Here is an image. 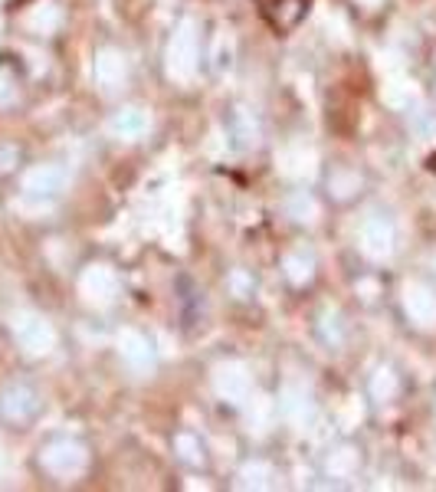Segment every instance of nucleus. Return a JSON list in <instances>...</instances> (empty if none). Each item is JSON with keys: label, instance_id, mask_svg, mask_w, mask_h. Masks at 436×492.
<instances>
[{"label": "nucleus", "instance_id": "f257e3e1", "mask_svg": "<svg viewBox=\"0 0 436 492\" xmlns=\"http://www.w3.org/2000/svg\"><path fill=\"white\" fill-rule=\"evenodd\" d=\"M13 338L17 344L23 348V354H30V358H43V354L53 352V344H56V332H53V325L37 312H17L13 315Z\"/></svg>", "mask_w": 436, "mask_h": 492}, {"label": "nucleus", "instance_id": "f03ea898", "mask_svg": "<svg viewBox=\"0 0 436 492\" xmlns=\"http://www.w3.org/2000/svg\"><path fill=\"white\" fill-rule=\"evenodd\" d=\"M40 462L43 470L50 472V476H56V479H76V476H82L86 466H89V453L82 450L80 443L60 440V443H50V446L40 453Z\"/></svg>", "mask_w": 436, "mask_h": 492}, {"label": "nucleus", "instance_id": "7ed1b4c3", "mask_svg": "<svg viewBox=\"0 0 436 492\" xmlns=\"http://www.w3.org/2000/svg\"><path fill=\"white\" fill-rule=\"evenodd\" d=\"M197 27L190 23V20H184L178 27V33L171 37V47H168V72L174 79H190L194 76V69H197Z\"/></svg>", "mask_w": 436, "mask_h": 492}, {"label": "nucleus", "instance_id": "20e7f679", "mask_svg": "<svg viewBox=\"0 0 436 492\" xmlns=\"http://www.w3.org/2000/svg\"><path fill=\"white\" fill-rule=\"evenodd\" d=\"M357 246H361V253L371 256V259H384V256H390V250H394V230H390V224H387L381 214L365 216L361 226H357Z\"/></svg>", "mask_w": 436, "mask_h": 492}, {"label": "nucleus", "instance_id": "39448f33", "mask_svg": "<svg viewBox=\"0 0 436 492\" xmlns=\"http://www.w3.org/2000/svg\"><path fill=\"white\" fill-rule=\"evenodd\" d=\"M70 174L60 165H37L23 174V194L27 197H56L66 191Z\"/></svg>", "mask_w": 436, "mask_h": 492}, {"label": "nucleus", "instance_id": "423d86ee", "mask_svg": "<svg viewBox=\"0 0 436 492\" xmlns=\"http://www.w3.org/2000/svg\"><path fill=\"white\" fill-rule=\"evenodd\" d=\"M80 293L92 305H109L119 295V276L109 266H89L80 279Z\"/></svg>", "mask_w": 436, "mask_h": 492}, {"label": "nucleus", "instance_id": "0eeeda50", "mask_svg": "<svg viewBox=\"0 0 436 492\" xmlns=\"http://www.w3.org/2000/svg\"><path fill=\"white\" fill-rule=\"evenodd\" d=\"M214 387H217L220 397H227L230 403H243L249 401V394H253V381H249L247 368L237 361L220 364L217 374H214Z\"/></svg>", "mask_w": 436, "mask_h": 492}, {"label": "nucleus", "instance_id": "6e6552de", "mask_svg": "<svg viewBox=\"0 0 436 492\" xmlns=\"http://www.w3.org/2000/svg\"><path fill=\"white\" fill-rule=\"evenodd\" d=\"M404 312L407 318L420 328H433L436 325V295L433 289H426L420 283H407L404 285Z\"/></svg>", "mask_w": 436, "mask_h": 492}, {"label": "nucleus", "instance_id": "1a4fd4ad", "mask_svg": "<svg viewBox=\"0 0 436 492\" xmlns=\"http://www.w3.org/2000/svg\"><path fill=\"white\" fill-rule=\"evenodd\" d=\"M119 358L122 364L135 374H148L151 364H155V352H151L148 338L141 332H131V328H125V332L119 335Z\"/></svg>", "mask_w": 436, "mask_h": 492}, {"label": "nucleus", "instance_id": "9d476101", "mask_svg": "<svg viewBox=\"0 0 436 492\" xmlns=\"http://www.w3.org/2000/svg\"><path fill=\"white\" fill-rule=\"evenodd\" d=\"M37 407H40V401H37V394L27 387V384H11L7 391L0 394V411H4V417L7 420H30L33 413H37Z\"/></svg>", "mask_w": 436, "mask_h": 492}, {"label": "nucleus", "instance_id": "9b49d317", "mask_svg": "<svg viewBox=\"0 0 436 492\" xmlns=\"http://www.w3.org/2000/svg\"><path fill=\"white\" fill-rule=\"evenodd\" d=\"M151 128V115L145 112V108H122V112H115L109 122V131L115 138H125V141H135V138H141L145 131Z\"/></svg>", "mask_w": 436, "mask_h": 492}, {"label": "nucleus", "instance_id": "f8f14e48", "mask_svg": "<svg viewBox=\"0 0 436 492\" xmlns=\"http://www.w3.org/2000/svg\"><path fill=\"white\" fill-rule=\"evenodd\" d=\"M279 171L286 177H296V181L312 177V171H315V155H312L306 145L282 148V155H279Z\"/></svg>", "mask_w": 436, "mask_h": 492}, {"label": "nucleus", "instance_id": "ddd939ff", "mask_svg": "<svg viewBox=\"0 0 436 492\" xmlns=\"http://www.w3.org/2000/svg\"><path fill=\"white\" fill-rule=\"evenodd\" d=\"M125 56L122 53H115V49H105V53H99V59H96V82H99L102 89H115L125 82Z\"/></svg>", "mask_w": 436, "mask_h": 492}, {"label": "nucleus", "instance_id": "4468645a", "mask_svg": "<svg viewBox=\"0 0 436 492\" xmlns=\"http://www.w3.org/2000/svg\"><path fill=\"white\" fill-rule=\"evenodd\" d=\"M282 413H286L289 423L306 427L308 417H312V401H308V394L302 391V387H286V394H282Z\"/></svg>", "mask_w": 436, "mask_h": 492}, {"label": "nucleus", "instance_id": "2eb2a0df", "mask_svg": "<svg viewBox=\"0 0 436 492\" xmlns=\"http://www.w3.org/2000/svg\"><path fill=\"white\" fill-rule=\"evenodd\" d=\"M282 269H286L289 283H308L312 279V269H315V263H312V256L306 253V250H292V253H286V259H282Z\"/></svg>", "mask_w": 436, "mask_h": 492}, {"label": "nucleus", "instance_id": "dca6fc26", "mask_svg": "<svg viewBox=\"0 0 436 492\" xmlns=\"http://www.w3.org/2000/svg\"><path fill=\"white\" fill-rule=\"evenodd\" d=\"M286 214L296 216V220H306V224H312V220L318 216V207H315V200L306 194V191H298V194H292L286 200Z\"/></svg>", "mask_w": 436, "mask_h": 492}, {"label": "nucleus", "instance_id": "f3484780", "mask_svg": "<svg viewBox=\"0 0 436 492\" xmlns=\"http://www.w3.org/2000/svg\"><path fill=\"white\" fill-rule=\"evenodd\" d=\"M328 472H331L335 479H345V476L357 472V453L355 450H338V453H331V460H328Z\"/></svg>", "mask_w": 436, "mask_h": 492}, {"label": "nucleus", "instance_id": "a211bd4d", "mask_svg": "<svg viewBox=\"0 0 436 492\" xmlns=\"http://www.w3.org/2000/svg\"><path fill=\"white\" fill-rule=\"evenodd\" d=\"M371 394H374V401H390L397 394V377L394 371H387V368H381V371L374 374V381H371Z\"/></svg>", "mask_w": 436, "mask_h": 492}, {"label": "nucleus", "instance_id": "6ab92c4d", "mask_svg": "<svg viewBox=\"0 0 436 492\" xmlns=\"http://www.w3.org/2000/svg\"><path fill=\"white\" fill-rule=\"evenodd\" d=\"M210 56H214V69H217V72H227L230 63H233V39H230L227 33H220V37L214 39V53H210Z\"/></svg>", "mask_w": 436, "mask_h": 492}, {"label": "nucleus", "instance_id": "aec40b11", "mask_svg": "<svg viewBox=\"0 0 436 492\" xmlns=\"http://www.w3.org/2000/svg\"><path fill=\"white\" fill-rule=\"evenodd\" d=\"M27 23H30L33 30H40V33H50V30L60 23V13H56L50 4H43V7H37L30 17H27Z\"/></svg>", "mask_w": 436, "mask_h": 492}, {"label": "nucleus", "instance_id": "412c9836", "mask_svg": "<svg viewBox=\"0 0 436 492\" xmlns=\"http://www.w3.org/2000/svg\"><path fill=\"white\" fill-rule=\"evenodd\" d=\"M410 96H414V89H410V82H407V79H387L384 98L390 102V106H407V102H410Z\"/></svg>", "mask_w": 436, "mask_h": 492}, {"label": "nucleus", "instance_id": "4be33fe9", "mask_svg": "<svg viewBox=\"0 0 436 492\" xmlns=\"http://www.w3.org/2000/svg\"><path fill=\"white\" fill-rule=\"evenodd\" d=\"M174 446H178V453H180V460H188V462H194V466H200L204 462V446H200L190 433H180L178 440H174Z\"/></svg>", "mask_w": 436, "mask_h": 492}, {"label": "nucleus", "instance_id": "5701e85b", "mask_svg": "<svg viewBox=\"0 0 436 492\" xmlns=\"http://www.w3.org/2000/svg\"><path fill=\"white\" fill-rule=\"evenodd\" d=\"M269 476H272V470L266 462H249L243 470V486H269Z\"/></svg>", "mask_w": 436, "mask_h": 492}, {"label": "nucleus", "instance_id": "b1692460", "mask_svg": "<svg viewBox=\"0 0 436 492\" xmlns=\"http://www.w3.org/2000/svg\"><path fill=\"white\" fill-rule=\"evenodd\" d=\"M357 184H361V181H357V174H335V177H331V187H335L338 197H348L351 191H357Z\"/></svg>", "mask_w": 436, "mask_h": 492}, {"label": "nucleus", "instance_id": "393cba45", "mask_svg": "<svg viewBox=\"0 0 436 492\" xmlns=\"http://www.w3.org/2000/svg\"><path fill=\"white\" fill-rule=\"evenodd\" d=\"M13 161H17V148H0V171L13 167Z\"/></svg>", "mask_w": 436, "mask_h": 492}, {"label": "nucleus", "instance_id": "a878e982", "mask_svg": "<svg viewBox=\"0 0 436 492\" xmlns=\"http://www.w3.org/2000/svg\"><path fill=\"white\" fill-rule=\"evenodd\" d=\"M361 4H367V7H374V4H381V0H361Z\"/></svg>", "mask_w": 436, "mask_h": 492}, {"label": "nucleus", "instance_id": "bb28decb", "mask_svg": "<svg viewBox=\"0 0 436 492\" xmlns=\"http://www.w3.org/2000/svg\"><path fill=\"white\" fill-rule=\"evenodd\" d=\"M433 263H436V259H433Z\"/></svg>", "mask_w": 436, "mask_h": 492}]
</instances>
